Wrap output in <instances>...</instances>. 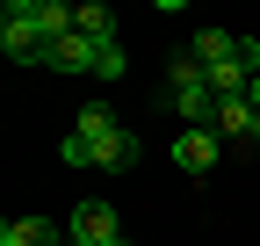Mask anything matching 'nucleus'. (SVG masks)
Segmentation results:
<instances>
[{
	"instance_id": "f257e3e1",
	"label": "nucleus",
	"mask_w": 260,
	"mask_h": 246,
	"mask_svg": "<svg viewBox=\"0 0 260 246\" xmlns=\"http://www.w3.org/2000/svg\"><path fill=\"white\" fill-rule=\"evenodd\" d=\"M167 102L188 116V131H217V87H210V73L195 66L188 51L174 58V73H167Z\"/></svg>"
},
{
	"instance_id": "f03ea898",
	"label": "nucleus",
	"mask_w": 260,
	"mask_h": 246,
	"mask_svg": "<svg viewBox=\"0 0 260 246\" xmlns=\"http://www.w3.org/2000/svg\"><path fill=\"white\" fill-rule=\"evenodd\" d=\"M37 15H44V0H8V8H0V51L15 58V66H44V51H51Z\"/></svg>"
},
{
	"instance_id": "7ed1b4c3",
	"label": "nucleus",
	"mask_w": 260,
	"mask_h": 246,
	"mask_svg": "<svg viewBox=\"0 0 260 246\" xmlns=\"http://www.w3.org/2000/svg\"><path fill=\"white\" fill-rule=\"evenodd\" d=\"M73 239H80V246H116L123 225H116V210H109L102 196H87V203L73 210Z\"/></svg>"
},
{
	"instance_id": "20e7f679",
	"label": "nucleus",
	"mask_w": 260,
	"mask_h": 246,
	"mask_svg": "<svg viewBox=\"0 0 260 246\" xmlns=\"http://www.w3.org/2000/svg\"><path fill=\"white\" fill-rule=\"evenodd\" d=\"M44 66H58V73H102V44L73 29L65 44H51V51H44Z\"/></svg>"
},
{
	"instance_id": "39448f33",
	"label": "nucleus",
	"mask_w": 260,
	"mask_h": 246,
	"mask_svg": "<svg viewBox=\"0 0 260 246\" xmlns=\"http://www.w3.org/2000/svg\"><path fill=\"white\" fill-rule=\"evenodd\" d=\"M217 145H224L217 131H181V138H174V167H181V174H210V167H217Z\"/></svg>"
},
{
	"instance_id": "423d86ee",
	"label": "nucleus",
	"mask_w": 260,
	"mask_h": 246,
	"mask_svg": "<svg viewBox=\"0 0 260 246\" xmlns=\"http://www.w3.org/2000/svg\"><path fill=\"white\" fill-rule=\"evenodd\" d=\"M217 138H246V145H260V109H253V102H217Z\"/></svg>"
},
{
	"instance_id": "0eeeda50",
	"label": "nucleus",
	"mask_w": 260,
	"mask_h": 246,
	"mask_svg": "<svg viewBox=\"0 0 260 246\" xmlns=\"http://www.w3.org/2000/svg\"><path fill=\"white\" fill-rule=\"evenodd\" d=\"M0 246H65L51 218H8L0 225Z\"/></svg>"
},
{
	"instance_id": "6e6552de",
	"label": "nucleus",
	"mask_w": 260,
	"mask_h": 246,
	"mask_svg": "<svg viewBox=\"0 0 260 246\" xmlns=\"http://www.w3.org/2000/svg\"><path fill=\"white\" fill-rule=\"evenodd\" d=\"M73 22H80V37H94V44H116V15L102 8V0H87V8H73Z\"/></svg>"
},
{
	"instance_id": "1a4fd4ad",
	"label": "nucleus",
	"mask_w": 260,
	"mask_h": 246,
	"mask_svg": "<svg viewBox=\"0 0 260 246\" xmlns=\"http://www.w3.org/2000/svg\"><path fill=\"white\" fill-rule=\"evenodd\" d=\"M73 131H80V138H94V145H102L109 131H123V123H116V109H109V102H87V109L73 116Z\"/></svg>"
},
{
	"instance_id": "9d476101",
	"label": "nucleus",
	"mask_w": 260,
	"mask_h": 246,
	"mask_svg": "<svg viewBox=\"0 0 260 246\" xmlns=\"http://www.w3.org/2000/svg\"><path fill=\"white\" fill-rule=\"evenodd\" d=\"M102 167L109 174H130V167H138V138H130V131H109L102 138Z\"/></svg>"
},
{
	"instance_id": "9b49d317",
	"label": "nucleus",
	"mask_w": 260,
	"mask_h": 246,
	"mask_svg": "<svg viewBox=\"0 0 260 246\" xmlns=\"http://www.w3.org/2000/svg\"><path fill=\"white\" fill-rule=\"evenodd\" d=\"M58 160H65V167H102V145H94V138H80V131H73V138H65V145H58Z\"/></svg>"
},
{
	"instance_id": "f8f14e48",
	"label": "nucleus",
	"mask_w": 260,
	"mask_h": 246,
	"mask_svg": "<svg viewBox=\"0 0 260 246\" xmlns=\"http://www.w3.org/2000/svg\"><path fill=\"white\" fill-rule=\"evenodd\" d=\"M130 73V58H123V44H102V73H94V80H123Z\"/></svg>"
},
{
	"instance_id": "ddd939ff",
	"label": "nucleus",
	"mask_w": 260,
	"mask_h": 246,
	"mask_svg": "<svg viewBox=\"0 0 260 246\" xmlns=\"http://www.w3.org/2000/svg\"><path fill=\"white\" fill-rule=\"evenodd\" d=\"M246 102H253V109H260V80H253V87H246Z\"/></svg>"
},
{
	"instance_id": "4468645a",
	"label": "nucleus",
	"mask_w": 260,
	"mask_h": 246,
	"mask_svg": "<svg viewBox=\"0 0 260 246\" xmlns=\"http://www.w3.org/2000/svg\"><path fill=\"white\" fill-rule=\"evenodd\" d=\"M65 246H80V239H65Z\"/></svg>"
},
{
	"instance_id": "2eb2a0df",
	"label": "nucleus",
	"mask_w": 260,
	"mask_h": 246,
	"mask_svg": "<svg viewBox=\"0 0 260 246\" xmlns=\"http://www.w3.org/2000/svg\"><path fill=\"white\" fill-rule=\"evenodd\" d=\"M116 246H130V239H116Z\"/></svg>"
}]
</instances>
